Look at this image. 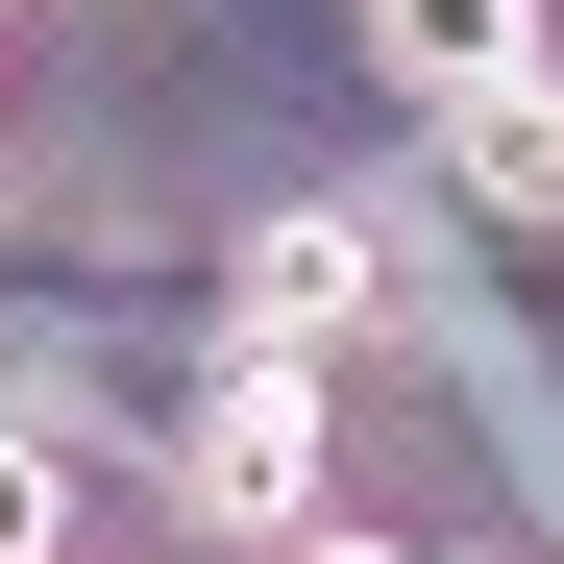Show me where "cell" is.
<instances>
[{"label": "cell", "mask_w": 564, "mask_h": 564, "mask_svg": "<svg viewBox=\"0 0 564 564\" xmlns=\"http://www.w3.org/2000/svg\"><path fill=\"white\" fill-rule=\"evenodd\" d=\"M172 516H197V540H295V516H319V368L221 344L197 417H172Z\"/></svg>", "instance_id": "6da1fadb"}, {"label": "cell", "mask_w": 564, "mask_h": 564, "mask_svg": "<svg viewBox=\"0 0 564 564\" xmlns=\"http://www.w3.org/2000/svg\"><path fill=\"white\" fill-rule=\"evenodd\" d=\"M368 74H417V99H491V74H540V0H368Z\"/></svg>", "instance_id": "277c9868"}, {"label": "cell", "mask_w": 564, "mask_h": 564, "mask_svg": "<svg viewBox=\"0 0 564 564\" xmlns=\"http://www.w3.org/2000/svg\"><path fill=\"white\" fill-rule=\"evenodd\" d=\"M442 197H466V221H564V74L442 99Z\"/></svg>", "instance_id": "3957f363"}, {"label": "cell", "mask_w": 564, "mask_h": 564, "mask_svg": "<svg viewBox=\"0 0 564 564\" xmlns=\"http://www.w3.org/2000/svg\"><path fill=\"white\" fill-rule=\"evenodd\" d=\"M221 295H246V344H270V368H319V344H368V319H393V246H368L344 197H270Z\"/></svg>", "instance_id": "7a4b0ae2"}, {"label": "cell", "mask_w": 564, "mask_h": 564, "mask_svg": "<svg viewBox=\"0 0 564 564\" xmlns=\"http://www.w3.org/2000/svg\"><path fill=\"white\" fill-rule=\"evenodd\" d=\"M0 564H74V442L0 417Z\"/></svg>", "instance_id": "5b68a950"}, {"label": "cell", "mask_w": 564, "mask_h": 564, "mask_svg": "<svg viewBox=\"0 0 564 564\" xmlns=\"http://www.w3.org/2000/svg\"><path fill=\"white\" fill-rule=\"evenodd\" d=\"M393 564H516V540H393Z\"/></svg>", "instance_id": "8992f818"}]
</instances>
